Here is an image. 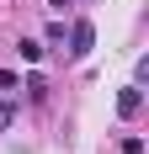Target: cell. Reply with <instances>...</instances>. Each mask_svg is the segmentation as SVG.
<instances>
[{"label":"cell","mask_w":149,"mask_h":154,"mask_svg":"<svg viewBox=\"0 0 149 154\" xmlns=\"http://www.w3.org/2000/svg\"><path fill=\"white\" fill-rule=\"evenodd\" d=\"M90 43H96V27H90V21H74V27H69V53H74V59H85Z\"/></svg>","instance_id":"6da1fadb"},{"label":"cell","mask_w":149,"mask_h":154,"mask_svg":"<svg viewBox=\"0 0 149 154\" xmlns=\"http://www.w3.org/2000/svg\"><path fill=\"white\" fill-rule=\"evenodd\" d=\"M138 106H144V91H138V85H122V96H117V112H122V117H138Z\"/></svg>","instance_id":"7a4b0ae2"},{"label":"cell","mask_w":149,"mask_h":154,"mask_svg":"<svg viewBox=\"0 0 149 154\" xmlns=\"http://www.w3.org/2000/svg\"><path fill=\"white\" fill-rule=\"evenodd\" d=\"M21 59H27V64H37V59H43V43H32V37H21Z\"/></svg>","instance_id":"3957f363"},{"label":"cell","mask_w":149,"mask_h":154,"mask_svg":"<svg viewBox=\"0 0 149 154\" xmlns=\"http://www.w3.org/2000/svg\"><path fill=\"white\" fill-rule=\"evenodd\" d=\"M27 91H32V101H43V96H48V80H43V75H32V80H27Z\"/></svg>","instance_id":"277c9868"},{"label":"cell","mask_w":149,"mask_h":154,"mask_svg":"<svg viewBox=\"0 0 149 154\" xmlns=\"http://www.w3.org/2000/svg\"><path fill=\"white\" fill-rule=\"evenodd\" d=\"M11 122H16V106H11V101H0V133H5Z\"/></svg>","instance_id":"5b68a950"},{"label":"cell","mask_w":149,"mask_h":154,"mask_svg":"<svg viewBox=\"0 0 149 154\" xmlns=\"http://www.w3.org/2000/svg\"><path fill=\"white\" fill-rule=\"evenodd\" d=\"M53 5H69V0H53Z\"/></svg>","instance_id":"8992f818"}]
</instances>
